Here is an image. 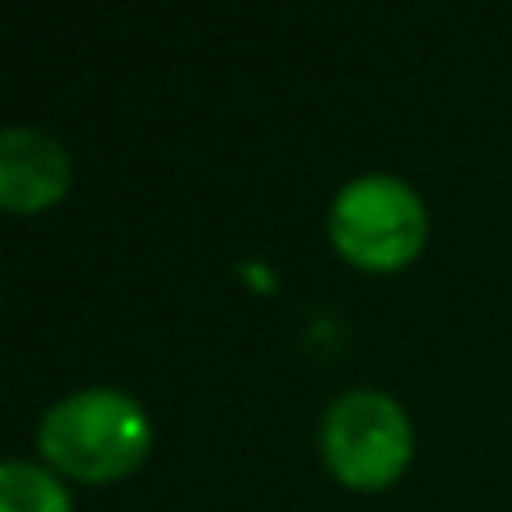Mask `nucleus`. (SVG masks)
Here are the masks:
<instances>
[{
	"mask_svg": "<svg viewBox=\"0 0 512 512\" xmlns=\"http://www.w3.org/2000/svg\"><path fill=\"white\" fill-rule=\"evenodd\" d=\"M36 445L68 477L113 481L149 450V414L122 387H81L41 414Z\"/></svg>",
	"mask_w": 512,
	"mask_h": 512,
	"instance_id": "1",
	"label": "nucleus"
},
{
	"mask_svg": "<svg viewBox=\"0 0 512 512\" xmlns=\"http://www.w3.org/2000/svg\"><path fill=\"white\" fill-rule=\"evenodd\" d=\"M328 239L364 270H396L423 248L427 207L409 180L391 171H364L328 203Z\"/></svg>",
	"mask_w": 512,
	"mask_h": 512,
	"instance_id": "2",
	"label": "nucleus"
},
{
	"mask_svg": "<svg viewBox=\"0 0 512 512\" xmlns=\"http://www.w3.org/2000/svg\"><path fill=\"white\" fill-rule=\"evenodd\" d=\"M319 450L346 486H387L391 477H400L409 450H414L405 405L378 387L342 391L328 400L324 418H319Z\"/></svg>",
	"mask_w": 512,
	"mask_h": 512,
	"instance_id": "3",
	"label": "nucleus"
},
{
	"mask_svg": "<svg viewBox=\"0 0 512 512\" xmlns=\"http://www.w3.org/2000/svg\"><path fill=\"white\" fill-rule=\"evenodd\" d=\"M72 180L68 149L41 126H5L0 131V203L9 212H36V207L63 198Z\"/></svg>",
	"mask_w": 512,
	"mask_h": 512,
	"instance_id": "4",
	"label": "nucleus"
},
{
	"mask_svg": "<svg viewBox=\"0 0 512 512\" xmlns=\"http://www.w3.org/2000/svg\"><path fill=\"white\" fill-rule=\"evenodd\" d=\"M0 512H72V499L59 477L27 459H9L0 468Z\"/></svg>",
	"mask_w": 512,
	"mask_h": 512,
	"instance_id": "5",
	"label": "nucleus"
}]
</instances>
